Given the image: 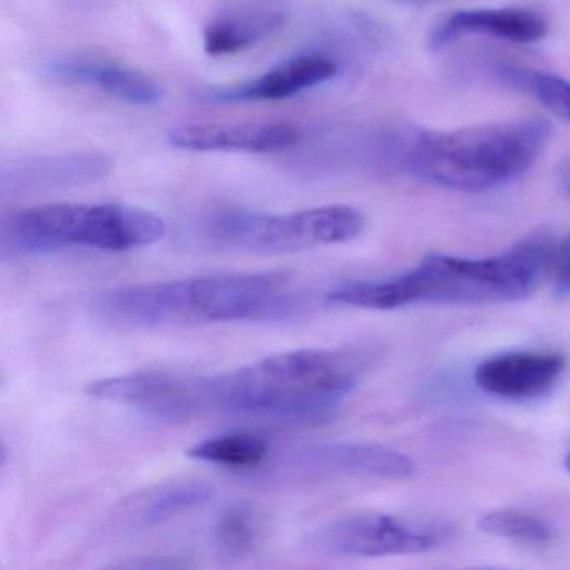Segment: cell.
Returning <instances> with one entry per match:
<instances>
[{
  "label": "cell",
  "instance_id": "1",
  "mask_svg": "<svg viewBox=\"0 0 570 570\" xmlns=\"http://www.w3.org/2000/svg\"><path fill=\"white\" fill-rule=\"evenodd\" d=\"M372 355L348 348H303L209 375H186V412L285 422H325L352 395Z\"/></svg>",
  "mask_w": 570,
  "mask_h": 570
},
{
  "label": "cell",
  "instance_id": "12",
  "mask_svg": "<svg viewBox=\"0 0 570 570\" xmlns=\"http://www.w3.org/2000/svg\"><path fill=\"white\" fill-rule=\"evenodd\" d=\"M168 141L185 151L269 155L298 145L299 135L288 125L212 122L179 126L169 132Z\"/></svg>",
  "mask_w": 570,
  "mask_h": 570
},
{
  "label": "cell",
  "instance_id": "17",
  "mask_svg": "<svg viewBox=\"0 0 570 570\" xmlns=\"http://www.w3.org/2000/svg\"><path fill=\"white\" fill-rule=\"evenodd\" d=\"M213 495L215 489L208 482L178 480L149 493L141 503L138 520L142 525H163L206 505Z\"/></svg>",
  "mask_w": 570,
  "mask_h": 570
},
{
  "label": "cell",
  "instance_id": "18",
  "mask_svg": "<svg viewBox=\"0 0 570 570\" xmlns=\"http://www.w3.org/2000/svg\"><path fill=\"white\" fill-rule=\"evenodd\" d=\"M263 527L256 509L248 503L226 507L213 527V543L225 557L248 556L262 539Z\"/></svg>",
  "mask_w": 570,
  "mask_h": 570
},
{
  "label": "cell",
  "instance_id": "22",
  "mask_svg": "<svg viewBox=\"0 0 570 570\" xmlns=\"http://www.w3.org/2000/svg\"><path fill=\"white\" fill-rule=\"evenodd\" d=\"M563 188H566V191L569 193L570 196V171L567 173L566 178H563Z\"/></svg>",
  "mask_w": 570,
  "mask_h": 570
},
{
  "label": "cell",
  "instance_id": "15",
  "mask_svg": "<svg viewBox=\"0 0 570 570\" xmlns=\"http://www.w3.org/2000/svg\"><path fill=\"white\" fill-rule=\"evenodd\" d=\"M547 22L529 9H470L450 14L433 29V49L449 45L459 36L480 35L515 45H532L547 36Z\"/></svg>",
  "mask_w": 570,
  "mask_h": 570
},
{
  "label": "cell",
  "instance_id": "4",
  "mask_svg": "<svg viewBox=\"0 0 570 570\" xmlns=\"http://www.w3.org/2000/svg\"><path fill=\"white\" fill-rule=\"evenodd\" d=\"M550 138L542 119L492 122L453 131L419 132L403 165L420 179L463 193L499 188L525 173Z\"/></svg>",
  "mask_w": 570,
  "mask_h": 570
},
{
  "label": "cell",
  "instance_id": "2",
  "mask_svg": "<svg viewBox=\"0 0 570 570\" xmlns=\"http://www.w3.org/2000/svg\"><path fill=\"white\" fill-rule=\"evenodd\" d=\"M556 246L532 236L495 256L430 255L415 268L382 279L350 282L326 295L332 305L392 312L419 303L487 305L525 299L550 272Z\"/></svg>",
  "mask_w": 570,
  "mask_h": 570
},
{
  "label": "cell",
  "instance_id": "9",
  "mask_svg": "<svg viewBox=\"0 0 570 570\" xmlns=\"http://www.w3.org/2000/svg\"><path fill=\"white\" fill-rule=\"evenodd\" d=\"M111 158L101 153L24 156L2 166V196L38 195L92 185L109 176Z\"/></svg>",
  "mask_w": 570,
  "mask_h": 570
},
{
  "label": "cell",
  "instance_id": "16",
  "mask_svg": "<svg viewBox=\"0 0 570 570\" xmlns=\"http://www.w3.org/2000/svg\"><path fill=\"white\" fill-rule=\"evenodd\" d=\"M186 455L199 462L213 463L229 470L255 472L272 456L268 440L255 433H226L212 436L189 446Z\"/></svg>",
  "mask_w": 570,
  "mask_h": 570
},
{
  "label": "cell",
  "instance_id": "19",
  "mask_svg": "<svg viewBox=\"0 0 570 570\" xmlns=\"http://www.w3.org/2000/svg\"><path fill=\"white\" fill-rule=\"evenodd\" d=\"M479 527L489 535L527 546H549L556 537L552 527L546 520L522 510H492L483 513Z\"/></svg>",
  "mask_w": 570,
  "mask_h": 570
},
{
  "label": "cell",
  "instance_id": "8",
  "mask_svg": "<svg viewBox=\"0 0 570 570\" xmlns=\"http://www.w3.org/2000/svg\"><path fill=\"white\" fill-rule=\"evenodd\" d=\"M88 205L55 203L6 216L0 229L2 259L82 248Z\"/></svg>",
  "mask_w": 570,
  "mask_h": 570
},
{
  "label": "cell",
  "instance_id": "14",
  "mask_svg": "<svg viewBox=\"0 0 570 570\" xmlns=\"http://www.w3.org/2000/svg\"><path fill=\"white\" fill-rule=\"evenodd\" d=\"M288 11L279 0H239L213 16L203 41L213 58L235 56L269 38L285 26Z\"/></svg>",
  "mask_w": 570,
  "mask_h": 570
},
{
  "label": "cell",
  "instance_id": "13",
  "mask_svg": "<svg viewBox=\"0 0 570 570\" xmlns=\"http://www.w3.org/2000/svg\"><path fill=\"white\" fill-rule=\"evenodd\" d=\"M42 75L51 81L98 89L111 98L132 106H156L163 88L142 72L128 66L92 58H58L42 66Z\"/></svg>",
  "mask_w": 570,
  "mask_h": 570
},
{
  "label": "cell",
  "instance_id": "23",
  "mask_svg": "<svg viewBox=\"0 0 570 570\" xmlns=\"http://www.w3.org/2000/svg\"><path fill=\"white\" fill-rule=\"evenodd\" d=\"M563 465H566V470L567 472L570 473V452L567 453V456H566V462H563Z\"/></svg>",
  "mask_w": 570,
  "mask_h": 570
},
{
  "label": "cell",
  "instance_id": "11",
  "mask_svg": "<svg viewBox=\"0 0 570 570\" xmlns=\"http://www.w3.org/2000/svg\"><path fill=\"white\" fill-rule=\"evenodd\" d=\"M336 72L338 66L325 56H298L252 81L206 89L199 95V99L209 105L279 101L330 81L335 78Z\"/></svg>",
  "mask_w": 570,
  "mask_h": 570
},
{
  "label": "cell",
  "instance_id": "6",
  "mask_svg": "<svg viewBox=\"0 0 570 570\" xmlns=\"http://www.w3.org/2000/svg\"><path fill=\"white\" fill-rule=\"evenodd\" d=\"M278 483H320L333 480H405L415 463L405 453L365 442H316L269 456L255 470Z\"/></svg>",
  "mask_w": 570,
  "mask_h": 570
},
{
  "label": "cell",
  "instance_id": "3",
  "mask_svg": "<svg viewBox=\"0 0 570 570\" xmlns=\"http://www.w3.org/2000/svg\"><path fill=\"white\" fill-rule=\"evenodd\" d=\"M282 272L225 273L119 286L96 296L99 318L125 328L273 322L298 312Z\"/></svg>",
  "mask_w": 570,
  "mask_h": 570
},
{
  "label": "cell",
  "instance_id": "7",
  "mask_svg": "<svg viewBox=\"0 0 570 570\" xmlns=\"http://www.w3.org/2000/svg\"><path fill=\"white\" fill-rule=\"evenodd\" d=\"M445 529L382 512H353L313 527L303 546L312 553L333 559L412 556L436 549Z\"/></svg>",
  "mask_w": 570,
  "mask_h": 570
},
{
  "label": "cell",
  "instance_id": "5",
  "mask_svg": "<svg viewBox=\"0 0 570 570\" xmlns=\"http://www.w3.org/2000/svg\"><path fill=\"white\" fill-rule=\"evenodd\" d=\"M365 218L345 205L320 206L292 213L235 209L209 219L208 235L218 245L258 255H288L358 238Z\"/></svg>",
  "mask_w": 570,
  "mask_h": 570
},
{
  "label": "cell",
  "instance_id": "21",
  "mask_svg": "<svg viewBox=\"0 0 570 570\" xmlns=\"http://www.w3.org/2000/svg\"><path fill=\"white\" fill-rule=\"evenodd\" d=\"M553 295L557 298L570 296V235L560 243L553 253L552 266Z\"/></svg>",
  "mask_w": 570,
  "mask_h": 570
},
{
  "label": "cell",
  "instance_id": "20",
  "mask_svg": "<svg viewBox=\"0 0 570 570\" xmlns=\"http://www.w3.org/2000/svg\"><path fill=\"white\" fill-rule=\"evenodd\" d=\"M503 78L515 88L530 92L547 111L570 122V81L552 72L517 68H505Z\"/></svg>",
  "mask_w": 570,
  "mask_h": 570
},
{
  "label": "cell",
  "instance_id": "10",
  "mask_svg": "<svg viewBox=\"0 0 570 570\" xmlns=\"http://www.w3.org/2000/svg\"><path fill=\"white\" fill-rule=\"evenodd\" d=\"M566 355L559 352H509L483 360L473 382L489 395L529 400L549 392L566 372Z\"/></svg>",
  "mask_w": 570,
  "mask_h": 570
}]
</instances>
